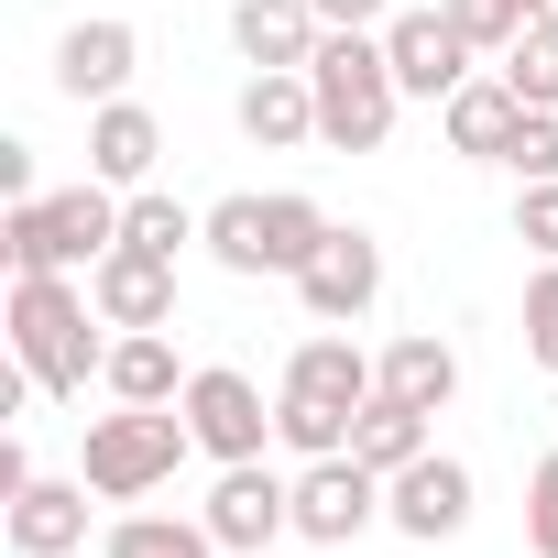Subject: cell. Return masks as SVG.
<instances>
[{"label":"cell","mask_w":558,"mask_h":558,"mask_svg":"<svg viewBox=\"0 0 558 558\" xmlns=\"http://www.w3.org/2000/svg\"><path fill=\"white\" fill-rule=\"evenodd\" d=\"M110 318H99V296H88V274H12V362L56 395V405H77L99 373H110Z\"/></svg>","instance_id":"1"},{"label":"cell","mask_w":558,"mask_h":558,"mask_svg":"<svg viewBox=\"0 0 558 558\" xmlns=\"http://www.w3.org/2000/svg\"><path fill=\"white\" fill-rule=\"evenodd\" d=\"M373 395H384V362L351 329H318V340H296L286 384H274V438H286L296 460H329V449H351V416Z\"/></svg>","instance_id":"2"},{"label":"cell","mask_w":558,"mask_h":558,"mask_svg":"<svg viewBox=\"0 0 558 558\" xmlns=\"http://www.w3.org/2000/svg\"><path fill=\"white\" fill-rule=\"evenodd\" d=\"M186 460H197L186 405H110V416H88V449H77V471H88L99 504H143V493H165Z\"/></svg>","instance_id":"3"},{"label":"cell","mask_w":558,"mask_h":558,"mask_svg":"<svg viewBox=\"0 0 558 558\" xmlns=\"http://www.w3.org/2000/svg\"><path fill=\"white\" fill-rule=\"evenodd\" d=\"M110 241H121V186H99V175L0 208V252H12V274H88Z\"/></svg>","instance_id":"4"},{"label":"cell","mask_w":558,"mask_h":558,"mask_svg":"<svg viewBox=\"0 0 558 558\" xmlns=\"http://www.w3.org/2000/svg\"><path fill=\"white\" fill-rule=\"evenodd\" d=\"M307 88H318V143L329 154H384V132L405 110V88L384 66V34H329L318 66H307Z\"/></svg>","instance_id":"5"},{"label":"cell","mask_w":558,"mask_h":558,"mask_svg":"<svg viewBox=\"0 0 558 558\" xmlns=\"http://www.w3.org/2000/svg\"><path fill=\"white\" fill-rule=\"evenodd\" d=\"M296 296H307V318H318V329H362V318L384 307V241H373L362 219H340V230L307 252Z\"/></svg>","instance_id":"6"},{"label":"cell","mask_w":558,"mask_h":558,"mask_svg":"<svg viewBox=\"0 0 558 558\" xmlns=\"http://www.w3.org/2000/svg\"><path fill=\"white\" fill-rule=\"evenodd\" d=\"M208 536L230 547V558H263L274 536H296V482L286 471H263V460H219V482H208Z\"/></svg>","instance_id":"7"},{"label":"cell","mask_w":558,"mask_h":558,"mask_svg":"<svg viewBox=\"0 0 558 558\" xmlns=\"http://www.w3.org/2000/svg\"><path fill=\"white\" fill-rule=\"evenodd\" d=\"M186 427H197L208 460H263L274 405H263V384H252L241 362H197V373H186Z\"/></svg>","instance_id":"8"},{"label":"cell","mask_w":558,"mask_h":558,"mask_svg":"<svg viewBox=\"0 0 558 558\" xmlns=\"http://www.w3.org/2000/svg\"><path fill=\"white\" fill-rule=\"evenodd\" d=\"M362 525H384V471H362L351 449L307 460V471H296V536H307V547H351Z\"/></svg>","instance_id":"9"},{"label":"cell","mask_w":558,"mask_h":558,"mask_svg":"<svg viewBox=\"0 0 558 558\" xmlns=\"http://www.w3.org/2000/svg\"><path fill=\"white\" fill-rule=\"evenodd\" d=\"M471 460H449V449H427V460H405L395 482H384V525L395 536H416V547H438V536H460L471 525Z\"/></svg>","instance_id":"10"},{"label":"cell","mask_w":558,"mask_h":558,"mask_svg":"<svg viewBox=\"0 0 558 558\" xmlns=\"http://www.w3.org/2000/svg\"><path fill=\"white\" fill-rule=\"evenodd\" d=\"M132 66H143V34H132L121 12H88V23H66V34H56V88H66L77 110L132 99Z\"/></svg>","instance_id":"11"},{"label":"cell","mask_w":558,"mask_h":558,"mask_svg":"<svg viewBox=\"0 0 558 558\" xmlns=\"http://www.w3.org/2000/svg\"><path fill=\"white\" fill-rule=\"evenodd\" d=\"M384 66H395L405 99H449V88H471V34L449 12H395L384 23Z\"/></svg>","instance_id":"12"},{"label":"cell","mask_w":558,"mask_h":558,"mask_svg":"<svg viewBox=\"0 0 558 558\" xmlns=\"http://www.w3.org/2000/svg\"><path fill=\"white\" fill-rule=\"evenodd\" d=\"M88 296H99L110 329H175V263L143 252V241H110L88 263Z\"/></svg>","instance_id":"13"},{"label":"cell","mask_w":558,"mask_h":558,"mask_svg":"<svg viewBox=\"0 0 558 558\" xmlns=\"http://www.w3.org/2000/svg\"><path fill=\"white\" fill-rule=\"evenodd\" d=\"M0 536H12V558H77L88 547V471L77 482H23L12 504H0Z\"/></svg>","instance_id":"14"},{"label":"cell","mask_w":558,"mask_h":558,"mask_svg":"<svg viewBox=\"0 0 558 558\" xmlns=\"http://www.w3.org/2000/svg\"><path fill=\"white\" fill-rule=\"evenodd\" d=\"M154 165H165V121L143 99H99L88 110V175L132 197V186H154Z\"/></svg>","instance_id":"15"},{"label":"cell","mask_w":558,"mask_h":558,"mask_svg":"<svg viewBox=\"0 0 558 558\" xmlns=\"http://www.w3.org/2000/svg\"><path fill=\"white\" fill-rule=\"evenodd\" d=\"M241 143H263V154L318 143V88H307V66H252V77H241Z\"/></svg>","instance_id":"16"},{"label":"cell","mask_w":558,"mask_h":558,"mask_svg":"<svg viewBox=\"0 0 558 558\" xmlns=\"http://www.w3.org/2000/svg\"><path fill=\"white\" fill-rule=\"evenodd\" d=\"M230 45H241V66H318L329 23L307 0H230Z\"/></svg>","instance_id":"17"},{"label":"cell","mask_w":558,"mask_h":558,"mask_svg":"<svg viewBox=\"0 0 558 558\" xmlns=\"http://www.w3.org/2000/svg\"><path fill=\"white\" fill-rule=\"evenodd\" d=\"M438 132H449V154L504 165V154H514V132H525V99H514L504 77H471V88H449V99H438Z\"/></svg>","instance_id":"18"},{"label":"cell","mask_w":558,"mask_h":558,"mask_svg":"<svg viewBox=\"0 0 558 558\" xmlns=\"http://www.w3.org/2000/svg\"><path fill=\"white\" fill-rule=\"evenodd\" d=\"M99 395H110V405H186V362H175V340H165V329H121Z\"/></svg>","instance_id":"19"},{"label":"cell","mask_w":558,"mask_h":558,"mask_svg":"<svg viewBox=\"0 0 558 558\" xmlns=\"http://www.w3.org/2000/svg\"><path fill=\"white\" fill-rule=\"evenodd\" d=\"M384 395L416 405V416H449V405H460V351H449L438 329H405V340L384 351Z\"/></svg>","instance_id":"20"},{"label":"cell","mask_w":558,"mask_h":558,"mask_svg":"<svg viewBox=\"0 0 558 558\" xmlns=\"http://www.w3.org/2000/svg\"><path fill=\"white\" fill-rule=\"evenodd\" d=\"M427 427H438V416H416V405H395V395H373V405H362V416H351V460H362V471H384V482H395V471H405V460H427V449H438V438H427Z\"/></svg>","instance_id":"21"},{"label":"cell","mask_w":558,"mask_h":558,"mask_svg":"<svg viewBox=\"0 0 558 558\" xmlns=\"http://www.w3.org/2000/svg\"><path fill=\"white\" fill-rule=\"evenodd\" d=\"M99 558H230V547L208 536V514H121Z\"/></svg>","instance_id":"22"},{"label":"cell","mask_w":558,"mask_h":558,"mask_svg":"<svg viewBox=\"0 0 558 558\" xmlns=\"http://www.w3.org/2000/svg\"><path fill=\"white\" fill-rule=\"evenodd\" d=\"M121 241L186 263V241H208V208H186V197H165V186H132V197H121Z\"/></svg>","instance_id":"23"},{"label":"cell","mask_w":558,"mask_h":558,"mask_svg":"<svg viewBox=\"0 0 558 558\" xmlns=\"http://www.w3.org/2000/svg\"><path fill=\"white\" fill-rule=\"evenodd\" d=\"M197 252H208L219 274H274V230H263V197H219Z\"/></svg>","instance_id":"24"},{"label":"cell","mask_w":558,"mask_h":558,"mask_svg":"<svg viewBox=\"0 0 558 558\" xmlns=\"http://www.w3.org/2000/svg\"><path fill=\"white\" fill-rule=\"evenodd\" d=\"M263 230H274V274L296 286V274H307V252H318V241H329L340 219H329V208H318L307 186H274V197H263Z\"/></svg>","instance_id":"25"},{"label":"cell","mask_w":558,"mask_h":558,"mask_svg":"<svg viewBox=\"0 0 558 558\" xmlns=\"http://www.w3.org/2000/svg\"><path fill=\"white\" fill-rule=\"evenodd\" d=\"M493 77H504L525 110H558V34H547V23H525V34L493 56Z\"/></svg>","instance_id":"26"},{"label":"cell","mask_w":558,"mask_h":558,"mask_svg":"<svg viewBox=\"0 0 558 558\" xmlns=\"http://www.w3.org/2000/svg\"><path fill=\"white\" fill-rule=\"evenodd\" d=\"M525 362H536V373H558V263H536V274H525Z\"/></svg>","instance_id":"27"},{"label":"cell","mask_w":558,"mask_h":558,"mask_svg":"<svg viewBox=\"0 0 558 558\" xmlns=\"http://www.w3.org/2000/svg\"><path fill=\"white\" fill-rule=\"evenodd\" d=\"M438 12L471 34V56H504V45L525 34V12H514V0H438Z\"/></svg>","instance_id":"28"},{"label":"cell","mask_w":558,"mask_h":558,"mask_svg":"<svg viewBox=\"0 0 558 558\" xmlns=\"http://www.w3.org/2000/svg\"><path fill=\"white\" fill-rule=\"evenodd\" d=\"M514 241H525L536 263H558V175H536V186H514Z\"/></svg>","instance_id":"29"},{"label":"cell","mask_w":558,"mask_h":558,"mask_svg":"<svg viewBox=\"0 0 558 558\" xmlns=\"http://www.w3.org/2000/svg\"><path fill=\"white\" fill-rule=\"evenodd\" d=\"M504 175H514V186H536V175H558V110H525V132H514V154H504Z\"/></svg>","instance_id":"30"},{"label":"cell","mask_w":558,"mask_h":558,"mask_svg":"<svg viewBox=\"0 0 558 558\" xmlns=\"http://www.w3.org/2000/svg\"><path fill=\"white\" fill-rule=\"evenodd\" d=\"M525 547H536V558H558V449L525 471Z\"/></svg>","instance_id":"31"},{"label":"cell","mask_w":558,"mask_h":558,"mask_svg":"<svg viewBox=\"0 0 558 558\" xmlns=\"http://www.w3.org/2000/svg\"><path fill=\"white\" fill-rule=\"evenodd\" d=\"M307 12H318L329 34H384V23H395V0H307Z\"/></svg>","instance_id":"32"},{"label":"cell","mask_w":558,"mask_h":558,"mask_svg":"<svg viewBox=\"0 0 558 558\" xmlns=\"http://www.w3.org/2000/svg\"><path fill=\"white\" fill-rule=\"evenodd\" d=\"M0 197H45L34 186V143H0Z\"/></svg>","instance_id":"33"},{"label":"cell","mask_w":558,"mask_h":558,"mask_svg":"<svg viewBox=\"0 0 558 558\" xmlns=\"http://www.w3.org/2000/svg\"><path fill=\"white\" fill-rule=\"evenodd\" d=\"M514 12H525V23H547V34H558V0H514Z\"/></svg>","instance_id":"34"}]
</instances>
